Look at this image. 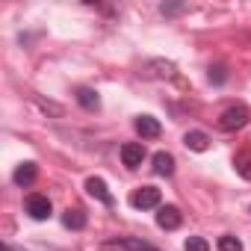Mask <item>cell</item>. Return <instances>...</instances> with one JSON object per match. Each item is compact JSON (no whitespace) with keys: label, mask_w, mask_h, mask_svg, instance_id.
<instances>
[{"label":"cell","mask_w":251,"mask_h":251,"mask_svg":"<svg viewBox=\"0 0 251 251\" xmlns=\"http://www.w3.org/2000/svg\"><path fill=\"white\" fill-rule=\"evenodd\" d=\"M248 121H251V109H248V106H230V109H225V112L219 115V127L230 133V130L245 127Z\"/></svg>","instance_id":"6da1fadb"},{"label":"cell","mask_w":251,"mask_h":251,"mask_svg":"<svg viewBox=\"0 0 251 251\" xmlns=\"http://www.w3.org/2000/svg\"><path fill=\"white\" fill-rule=\"evenodd\" d=\"M103 251H160L157 245L145 242V239H136V236H121V239H106L100 245Z\"/></svg>","instance_id":"7a4b0ae2"},{"label":"cell","mask_w":251,"mask_h":251,"mask_svg":"<svg viewBox=\"0 0 251 251\" xmlns=\"http://www.w3.org/2000/svg\"><path fill=\"white\" fill-rule=\"evenodd\" d=\"M130 204L136 210H154V207H160V189L157 186H139L130 195Z\"/></svg>","instance_id":"3957f363"},{"label":"cell","mask_w":251,"mask_h":251,"mask_svg":"<svg viewBox=\"0 0 251 251\" xmlns=\"http://www.w3.org/2000/svg\"><path fill=\"white\" fill-rule=\"evenodd\" d=\"M24 210H27V216L36 219V222H45V219H50V213H53L48 195H30L27 204H24Z\"/></svg>","instance_id":"277c9868"},{"label":"cell","mask_w":251,"mask_h":251,"mask_svg":"<svg viewBox=\"0 0 251 251\" xmlns=\"http://www.w3.org/2000/svg\"><path fill=\"white\" fill-rule=\"evenodd\" d=\"M157 225H160L163 230H177V227L183 225V213H180L175 204H166V207H160V213H157Z\"/></svg>","instance_id":"5b68a950"},{"label":"cell","mask_w":251,"mask_h":251,"mask_svg":"<svg viewBox=\"0 0 251 251\" xmlns=\"http://www.w3.org/2000/svg\"><path fill=\"white\" fill-rule=\"evenodd\" d=\"M145 160V145L142 142H127V145H121V163L127 166V169H139Z\"/></svg>","instance_id":"8992f818"},{"label":"cell","mask_w":251,"mask_h":251,"mask_svg":"<svg viewBox=\"0 0 251 251\" xmlns=\"http://www.w3.org/2000/svg\"><path fill=\"white\" fill-rule=\"evenodd\" d=\"M39 177V166L36 163H21L15 172H12V183L15 186H33Z\"/></svg>","instance_id":"52a82bcc"},{"label":"cell","mask_w":251,"mask_h":251,"mask_svg":"<svg viewBox=\"0 0 251 251\" xmlns=\"http://www.w3.org/2000/svg\"><path fill=\"white\" fill-rule=\"evenodd\" d=\"M136 133H139L142 139H157V136L163 133V127H160V121H157L154 115H139V118H136Z\"/></svg>","instance_id":"ba28073f"},{"label":"cell","mask_w":251,"mask_h":251,"mask_svg":"<svg viewBox=\"0 0 251 251\" xmlns=\"http://www.w3.org/2000/svg\"><path fill=\"white\" fill-rule=\"evenodd\" d=\"M86 192H89L92 198H98L100 204H106V207L112 204V192H109V186H106L100 177H89V180H86Z\"/></svg>","instance_id":"9c48e42d"},{"label":"cell","mask_w":251,"mask_h":251,"mask_svg":"<svg viewBox=\"0 0 251 251\" xmlns=\"http://www.w3.org/2000/svg\"><path fill=\"white\" fill-rule=\"evenodd\" d=\"M77 103H80L83 109H89V112L100 109V98H98V92H95V89H89V86L77 89Z\"/></svg>","instance_id":"30bf717a"},{"label":"cell","mask_w":251,"mask_h":251,"mask_svg":"<svg viewBox=\"0 0 251 251\" xmlns=\"http://www.w3.org/2000/svg\"><path fill=\"white\" fill-rule=\"evenodd\" d=\"M183 145H186L189 151H207V148H210V136H207L204 130H189V133L183 136Z\"/></svg>","instance_id":"8fae6325"},{"label":"cell","mask_w":251,"mask_h":251,"mask_svg":"<svg viewBox=\"0 0 251 251\" xmlns=\"http://www.w3.org/2000/svg\"><path fill=\"white\" fill-rule=\"evenodd\" d=\"M154 172H157L160 177L175 175V157L166 154V151H157V154H154Z\"/></svg>","instance_id":"7c38bea8"},{"label":"cell","mask_w":251,"mask_h":251,"mask_svg":"<svg viewBox=\"0 0 251 251\" xmlns=\"http://www.w3.org/2000/svg\"><path fill=\"white\" fill-rule=\"evenodd\" d=\"M62 225L68 230H83L86 227V213L83 210H65L62 213Z\"/></svg>","instance_id":"4fadbf2b"},{"label":"cell","mask_w":251,"mask_h":251,"mask_svg":"<svg viewBox=\"0 0 251 251\" xmlns=\"http://www.w3.org/2000/svg\"><path fill=\"white\" fill-rule=\"evenodd\" d=\"M233 169L245 177V180H251V151H242V154H236V160H233Z\"/></svg>","instance_id":"5bb4252c"},{"label":"cell","mask_w":251,"mask_h":251,"mask_svg":"<svg viewBox=\"0 0 251 251\" xmlns=\"http://www.w3.org/2000/svg\"><path fill=\"white\" fill-rule=\"evenodd\" d=\"M219 251H242V242H239V236H233V233H225V236H219Z\"/></svg>","instance_id":"9a60e30c"},{"label":"cell","mask_w":251,"mask_h":251,"mask_svg":"<svg viewBox=\"0 0 251 251\" xmlns=\"http://www.w3.org/2000/svg\"><path fill=\"white\" fill-rule=\"evenodd\" d=\"M183 251H210V242L204 236H189L183 242Z\"/></svg>","instance_id":"2e32d148"},{"label":"cell","mask_w":251,"mask_h":251,"mask_svg":"<svg viewBox=\"0 0 251 251\" xmlns=\"http://www.w3.org/2000/svg\"><path fill=\"white\" fill-rule=\"evenodd\" d=\"M225 80H227V71H225V65H213V68H210V83L222 86Z\"/></svg>","instance_id":"e0dca14e"},{"label":"cell","mask_w":251,"mask_h":251,"mask_svg":"<svg viewBox=\"0 0 251 251\" xmlns=\"http://www.w3.org/2000/svg\"><path fill=\"white\" fill-rule=\"evenodd\" d=\"M21 251H59V248H50V245H24Z\"/></svg>","instance_id":"ac0fdd59"}]
</instances>
